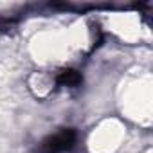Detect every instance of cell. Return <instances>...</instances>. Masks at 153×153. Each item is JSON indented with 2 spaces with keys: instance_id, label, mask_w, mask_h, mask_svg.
<instances>
[{
  "instance_id": "obj_1",
  "label": "cell",
  "mask_w": 153,
  "mask_h": 153,
  "mask_svg": "<svg viewBox=\"0 0 153 153\" xmlns=\"http://www.w3.org/2000/svg\"><path fill=\"white\" fill-rule=\"evenodd\" d=\"M76 140V133L72 130H61L51 137H47L42 146H40V153H61L72 148Z\"/></svg>"
},
{
  "instance_id": "obj_2",
  "label": "cell",
  "mask_w": 153,
  "mask_h": 153,
  "mask_svg": "<svg viewBox=\"0 0 153 153\" xmlns=\"http://www.w3.org/2000/svg\"><path fill=\"white\" fill-rule=\"evenodd\" d=\"M79 81H81V76L76 70H63L58 78V83L67 85V87H76V85H79Z\"/></svg>"
}]
</instances>
